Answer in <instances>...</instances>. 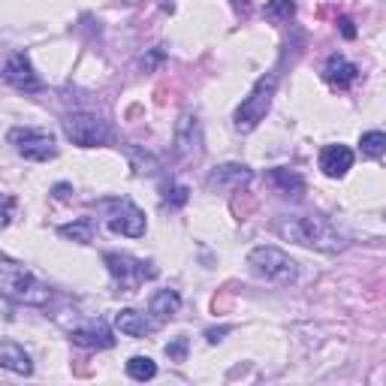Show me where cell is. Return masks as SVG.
Segmentation results:
<instances>
[{
  "label": "cell",
  "instance_id": "6da1fadb",
  "mask_svg": "<svg viewBox=\"0 0 386 386\" xmlns=\"http://www.w3.org/2000/svg\"><path fill=\"white\" fill-rule=\"evenodd\" d=\"M278 235L323 254H338L347 248V239L332 227V220H326L323 214H293V218H284L278 223Z\"/></svg>",
  "mask_w": 386,
  "mask_h": 386
},
{
  "label": "cell",
  "instance_id": "7a4b0ae2",
  "mask_svg": "<svg viewBox=\"0 0 386 386\" xmlns=\"http://www.w3.org/2000/svg\"><path fill=\"white\" fill-rule=\"evenodd\" d=\"M0 296H6L9 302H15V305L39 308L51 299V290L42 284L25 263L4 260V256H0Z\"/></svg>",
  "mask_w": 386,
  "mask_h": 386
},
{
  "label": "cell",
  "instance_id": "3957f363",
  "mask_svg": "<svg viewBox=\"0 0 386 386\" xmlns=\"http://www.w3.org/2000/svg\"><path fill=\"white\" fill-rule=\"evenodd\" d=\"M96 211H103V220L109 232L115 235H127V239H139L145 235V211L136 208L127 197H109V199H100L96 202Z\"/></svg>",
  "mask_w": 386,
  "mask_h": 386
},
{
  "label": "cell",
  "instance_id": "277c9868",
  "mask_svg": "<svg viewBox=\"0 0 386 386\" xmlns=\"http://www.w3.org/2000/svg\"><path fill=\"white\" fill-rule=\"evenodd\" d=\"M278 82L275 76H260L256 85L251 88V94L242 100V106L235 109V130L242 133H251L256 124L266 118V112L272 109V96H275Z\"/></svg>",
  "mask_w": 386,
  "mask_h": 386
},
{
  "label": "cell",
  "instance_id": "5b68a950",
  "mask_svg": "<svg viewBox=\"0 0 386 386\" xmlns=\"http://www.w3.org/2000/svg\"><path fill=\"white\" fill-rule=\"evenodd\" d=\"M248 266L254 275L266 278L272 284H293L296 281V263L290 260L284 251L272 248V244H263V248H254L248 254Z\"/></svg>",
  "mask_w": 386,
  "mask_h": 386
},
{
  "label": "cell",
  "instance_id": "8992f818",
  "mask_svg": "<svg viewBox=\"0 0 386 386\" xmlns=\"http://www.w3.org/2000/svg\"><path fill=\"white\" fill-rule=\"evenodd\" d=\"M63 133L73 139V145H82V148H96V145H109V127L100 115L94 112H73L63 118Z\"/></svg>",
  "mask_w": 386,
  "mask_h": 386
},
{
  "label": "cell",
  "instance_id": "52a82bcc",
  "mask_svg": "<svg viewBox=\"0 0 386 386\" xmlns=\"http://www.w3.org/2000/svg\"><path fill=\"white\" fill-rule=\"evenodd\" d=\"M9 142L15 145V151L25 160H34V163H46V160L58 157V142L55 136L46 130H34V127H15L9 130Z\"/></svg>",
  "mask_w": 386,
  "mask_h": 386
},
{
  "label": "cell",
  "instance_id": "ba28073f",
  "mask_svg": "<svg viewBox=\"0 0 386 386\" xmlns=\"http://www.w3.org/2000/svg\"><path fill=\"white\" fill-rule=\"evenodd\" d=\"M103 263L109 266V275L124 290H136L142 281H151V278H157V269H154L151 263L136 260V256H127V254H106Z\"/></svg>",
  "mask_w": 386,
  "mask_h": 386
},
{
  "label": "cell",
  "instance_id": "9c48e42d",
  "mask_svg": "<svg viewBox=\"0 0 386 386\" xmlns=\"http://www.w3.org/2000/svg\"><path fill=\"white\" fill-rule=\"evenodd\" d=\"M0 76H4L6 85H13L15 91H25V94L39 91V76L34 73V63H30L27 55L6 58V63L0 67Z\"/></svg>",
  "mask_w": 386,
  "mask_h": 386
},
{
  "label": "cell",
  "instance_id": "30bf717a",
  "mask_svg": "<svg viewBox=\"0 0 386 386\" xmlns=\"http://www.w3.org/2000/svg\"><path fill=\"white\" fill-rule=\"evenodd\" d=\"M70 341H73V344H79V347H88V350H106V347L115 344L112 329L106 326L103 320H91L88 326L73 329L70 332Z\"/></svg>",
  "mask_w": 386,
  "mask_h": 386
},
{
  "label": "cell",
  "instance_id": "8fae6325",
  "mask_svg": "<svg viewBox=\"0 0 386 386\" xmlns=\"http://www.w3.org/2000/svg\"><path fill=\"white\" fill-rule=\"evenodd\" d=\"M254 178V173L244 163H223V166H218L214 173L208 175V190H235V187H242V185H248V181Z\"/></svg>",
  "mask_w": 386,
  "mask_h": 386
},
{
  "label": "cell",
  "instance_id": "7c38bea8",
  "mask_svg": "<svg viewBox=\"0 0 386 386\" xmlns=\"http://www.w3.org/2000/svg\"><path fill=\"white\" fill-rule=\"evenodd\" d=\"M323 79L332 85V88L347 91L350 85L359 79V70H356V63H350L347 58H341V55H329L326 67H323Z\"/></svg>",
  "mask_w": 386,
  "mask_h": 386
},
{
  "label": "cell",
  "instance_id": "4fadbf2b",
  "mask_svg": "<svg viewBox=\"0 0 386 386\" xmlns=\"http://www.w3.org/2000/svg\"><path fill=\"white\" fill-rule=\"evenodd\" d=\"M350 166H353V151L347 145H326L323 151H320V169H323L329 178L347 175Z\"/></svg>",
  "mask_w": 386,
  "mask_h": 386
},
{
  "label": "cell",
  "instance_id": "5bb4252c",
  "mask_svg": "<svg viewBox=\"0 0 386 386\" xmlns=\"http://www.w3.org/2000/svg\"><path fill=\"white\" fill-rule=\"evenodd\" d=\"M0 368L13 371V374H34V362L25 353V347L15 341H0Z\"/></svg>",
  "mask_w": 386,
  "mask_h": 386
},
{
  "label": "cell",
  "instance_id": "9a60e30c",
  "mask_svg": "<svg viewBox=\"0 0 386 386\" xmlns=\"http://www.w3.org/2000/svg\"><path fill=\"white\" fill-rule=\"evenodd\" d=\"M115 326L121 329L124 335H130V338H145V335H151V332L157 329L154 320H148L145 314H139V311H133V308L118 311V314H115Z\"/></svg>",
  "mask_w": 386,
  "mask_h": 386
},
{
  "label": "cell",
  "instance_id": "2e32d148",
  "mask_svg": "<svg viewBox=\"0 0 386 386\" xmlns=\"http://www.w3.org/2000/svg\"><path fill=\"white\" fill-rule=\"evenodd\" d=\"M178 308H181V296L175 290H157L151 302H148V314L154 317V323H160V320H169L173 314H178Z\"/></svg>",
  "mask_w": 386,
  "mask_h": 386
},
{
  "label": "cell",
  "instance_id": "e0dca14e",
  "mask_svg": "<svg viewBox=\"0 0 386 386\" xmlns=\"http://www.w3.org/2000/svg\"><path fill=\"white\" fill-rule=\"evenodd\" d=\"M190 136H193V142H199V127H197V118H190L185 115L181 118V124H178V136H175V151L178 157H197L199 154V145H190Z\"/></svg>",
  "mask_w": 386,
  "mask_h": 386
},
{
  "label": "cell",
  "instance_id": "ac0fdd59",
  "mask_svg": "<svg viewBox=\"0 0 386 386\" xmlns=\"http://www.w3.org/2000/svg\"><path fill=\"white\" fill-rule=\"evenodd\" d=\"M272 185L281 190V193H287V197H302L305 193V181H302V175L299 173H293V169H272Z\"/></svg>",
  "mask_w": 386,
  "mask_h": 386
},
{
  "label": "cell",
  "instance_id": "d6986e66",
  "mask_svg": "<svg viewBox=\"0 0 386 386\" xmlns=\"http://www.w3.org/2000/svg\"><path fill=\"white\" fill-rule=\"evenodd\" d=\"M94 232H96V220L94 218H79L76 223L58 227V235H63V239H73V242H79V244L94 242Z\"/></svg>",
  "mask_w": 386,
  "mask_h": 386
},
{
  "label": "cell",
  "instance_id": "ffe728a7",
  "mask_svg": "<svg viewBox=\"0 0 386 386\" xmlns=\"http://www.w3.org/2000/svg\"><path fill=\"white\" fill-rule=\"evenodd\" d=\"M127 374L133 380H154L157 378V362L148 359V356H133L127 362Z\"/></svg>",
  "mask_w": 386,
  "mask_h": 386
},
{
  "label": "cell",
  "instance_id": "44dd1931",
  "mask_svg": "<svg viewBox=\"0 0 386 386\" xmlns=\"http://www.w3.org/2000/svg\"><path fill=\"white\" fill-rule=\"evenodd\" d=\"M359 148H362V154H366V157H383V151H386V133H380V130L362 133Z\"/></svg>",
  "mask_w": 386,
  "mask_h": 386
},
{
  "label": "cell",
  "instance_id": "7402d4cb",
  "mask_svg": "<svg viewBox=\"0 0 386 386\" xmlns=\"http://www.w3.org/2000/svg\"><path fill=\"white\" fill-rule=\"evenodd\" d=\"M293 15H296L293 0H269L266 4V18H272V21H290Z\"/></svg>",
  "mask_w": 386,
  "mask_h": 386
},
{
  "label": "cell",
  "instance_id": "603a6c76",
  "mask_svg": "<svg viewBox=\"0 0 386 386\" xmlns=\"http://www.w3.org/2000/svg\"><path fill=\"white\" fill-rule=\"evenodd\" d=\"M190 199V190L185 185H163V206L166 208H181Z\"/></svg>",
  "mask_w": 386,
  "mask_h": 386
},
{
  "label": "cell",
  "instance_id": "cb8c5ba5",
  "mask_svg": "<svg viewBox=\"0 0 386 386\" xmlns=\"http://www.w3.org/2000/svg\"><path fill=\"white\" fill-rule=\"evenodd\" d=\"M130 151V160H133V169L139 175H148V173H154V157L151 154H142V151H136V148H127Z\"/></svg>",
  "mask_w": 386,
  "mask_h": 386
},
{
  "label": "cell",
  "instance_id": "d4e9b609",
  "mask_svg": "<svg viewBox=\"0 0 386 386\" xmlns=\"http://www.w3.org/2000/svg\"><path fill=\"white\" fill-rule=\"evenodd\" d=\"M166 356L175 362H185L187 359V338H175L173 344H166Z\"/></svg>",
  "mask_w": 386,
  "mask_h": 386
},
{
  "label": "cell",
  "instance_id": "484cf974",
  "mask_svg": "<svg viewBox=\"0 0 386 386\" xmlns=\"http://www.w3.org/2000/svg\"><path fill=\"white\" fill-rule=\"evenodd\" d=\"M338 27H341V37H344V39H356V27H353V21L347 15L338 18Z\"/></svg>",
  "mask_w": 386,
  "mask_h": 386
},
{
  "label": "cell",
  "instance_id": "4316f807",
  "mask_svg": "<svg viewBox=\"0 0 386 386\" xmlns=\"http://www.w3.org/2000/svg\"><path fill=\"white\" fill-rule=\"evenodd\" d=\"M70 193H73V187L67 185V181H61V185H55V187H51V197H55L58 202H63V199H70Z\"/></svg>",
  "mask_w": 386,
  "mask_h": 386
},
{
  "label": "cell",
  "instance_id": "83f0119b",
  "mask_svg": "<svg viewBox=\"0 0 386 386\" xmlns=\"http://www.w3.org/2000/svg\"><path fill=\"white\" fill-rule=\"evenodd\" d=\"M227 332H230V326H220V329H208V332H206V338L211 341V344H218V341H220V335H227Z\"/></svg>",
  "mask_w": 386,
  "mask_h": 386
},
{
  "label": "cell",
  "instance_id": "f1b7e54d",
  "mask_svg": "<svg viewBox=\"0 0 386 386\" xmlns=\"http://www.w3.org/2000/svg\"><path fill=\"white\" fill-rule=\"evenodd\" d=\"M6 223H9V214H6V211H0V230H4Z\"/></svg>",
  "mask_w": 386,
  "mask_h": 386
}]
</instances>
